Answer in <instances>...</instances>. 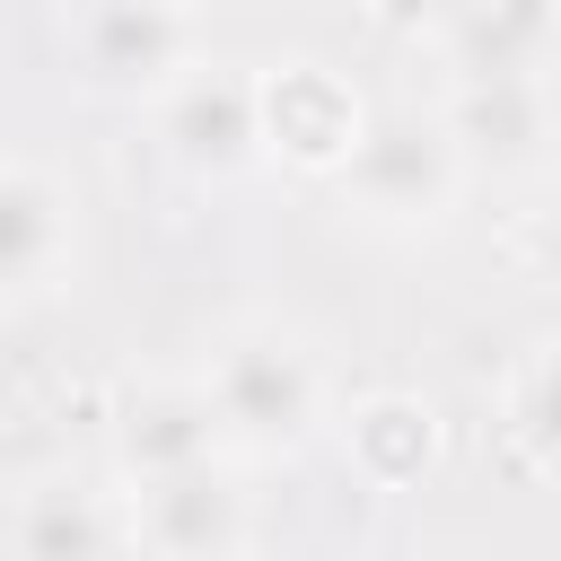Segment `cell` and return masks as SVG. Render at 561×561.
Masks as SVG:
<instances>
[{
  "instance_id": "cell-2",
  "label": "cell",
  "mask_w": 561,
  "mask_h": 561,
  "mask_svg": "<svg viewBox=\"0 0 561 561\" xmlns=\"http://www.w3.org/2000/svg\"><path fill=\"white\" fill-rule=\"evenodd\" d=\"M333 184H342L351 219H368L386 237H421L465 202L473 175H465V158L447 140L438 105H368V123H359L351 158L333 167Z\"/></svg>"
},
{
  "instance_id": "cell-8",
  "label": "cell",
  "mask_w": 561,
  "mask_h": 561,
  "mask_svg": "<svg viewBox=\"0 0 561 561\" xmlns=\"http://www.w3.org/2000/svg\"><path fill=\"white\" fill-rule=\"evenodd\" d=\"M79 272V193L44 158H0V307L53 298Z\"/></svg>"
},
{
  "instance_id": "cell-11",
  "label": "cell",
  "mask_w": 561,
  "mask_h": 561,
  "mask_svg": "<svg viewBox=\"0 0 561 561\" xmlns=\"http://www.w3.org/2000/svg\"><path fill=\"white\" fill-rule=\"evenodd\" d=\"M210 456H228V447H219L193 377H140V386L114 394V473L123 482L184 473V465H210Z\"/></svg>"
},
{
  "instance_id": "cell-13",
  "label": "cell",
  "mask_w": 561,
  "mask_h": 561,
  "mask_svg": "<svg viewBox=\"0 0 561 561\" xmlns=\"http://www.w3.org/2000/svg\"><path fill=\"white\" fill-rule=\"evenodd\" d=\"M500 430H508V447H517V465H526L535 482L561 465V421H552V333H535V342L517 351V368L500 377Z\"/></svg>"
},
{
  "instance_id": "cell-5",
  "label": "cell",
  "mask_w": 561,
  "mask_h": 561,
  "mask_svg": "<svg viewBox=\"0 0 561 561\" xmlns=\"http://www.w3.org/2000/svg\"><path fill=\"white\" fill-rule=\"evenodd\" d=\"M149 131L167 149V167H184L193 184H237L263 167V131H254V70L245 61H193L175 88L149 96Z\"/></svg>"
},
{
  "instance_id": "cell-3",
  "label": "cell",
  "mask_w": 561,
  "mask_h": 561,
  "mask_svg": "<svg viewBox=\"0 0 561 561\" xmlns=\"http://www.w3.org/2000/svg\"><path fill=\"white\" fill-rule=\"evenodd\" d=\"M61 53L88 96L149 105L202 61V35H193V9L175 0H61Z\"/></svg>"
},
{
  "instance_id": "cell-7",
  "label": "cell",
  "mask_w": 561,
  "mask_h": 561,
  "mask_svg": "<svg viewBox=\"0 0 561 561\" xmlns=\"http://www.w3.org/2000/svg\"><path fill=\"white\" fill-rule=\"evenodd\" d=\"M0 561H131L123 491L96 473H35L0 500Z\"/></svg>"
},
{
  "instance_id": "cell-4",
  "label": "cell",
  "mask_w": 561,
  "mask_h": 561,
  "mask_svg": "<svg viewBox=\"0 0 561 561\" xmlns=\"http://www.w3.org/2000/svg\"><path fill=\"white\" fill-rule=\"evenodd\" d=\"M123 526H131V552H149V561H245L254 491H245L237 456H210L184 473L123 482Z\"/></svg>"
},
{
  "instance_id": "cell-10",
  "label": "cell",
  "mask_w": 561,
  "mask_h": 561,
  "mask_svg": "<svg viewBox=\"0 0 561 561\" xmlns=\"http://www.w3.org/2000/svg\"><path fill=\"white\" fill-rule=\"evenodd\" d=\"M438 79L482 88V79H552L561 61V0H465L438 35Z\"/></svg>"
},
{
  "instance_id": "cell-14",
  "label": "cell",
  "mask_w": 561,
  "mask_h": 561,
  "mask_svg": "<svg viewBox=\"0 0 561 561\" xmlns=\"http://www.w3.org/2000/svg\"><path fill=\"white\" fill-rule=\"evenodd\" d=\"M377 9H394V18L412 26V35H438V26H447V18L465 9V0H377Z\"/></svg>"
},
{
  "instance_id": "cell-15",
  "label": "cell",
  "mask_w": 561,
  "mask_h": 561,
  "mask_svg": "<svg viewBox=\"0 0 561 561\" xmlns=\"http://www.w3.org/2000/svg\"><path fill=\"white\" fill-rule=\"evenodd\" d=\"M175 9H193V0H175Z\"/></svg>"
},
{
  "instance_id": "cell-16",
  "label": "cell",
  "mask_w": 561,
  "mask_h": 561,
  "mask_svg": "<svg viewBox=\"0 0 561 561\" xmlns=\"http://www.w3.org/2000/svg\"><path fill=\"white\" fill-rule=\"evenodd\" d=\"M368 9H377V0H368Z\"/></svg>"
},
{
  "instance_id": "cell-1",
  "label": "cell",
  "mask_w": 561,
  "mask_h": 561,
  "mask_svg": "<svg viewBox=\"0 0 561 561\" xmlns=\"http://www.w3.org/2000/svg\"><path fill=\"white\" fill-rule=\"evenodd\" d=\"M202 403H210V430L237 465H280L298 447L324 438L333 421V386H324V359L289 333V324H228L202 368H193Z\"/></svg>"
},
{
  "instance_id": "cell-9",
  "label": "cell",
  "mask_w": 561,
  "mask_h": 561,
  "mask_svg": "<svg viewBox=\"0 0 561 561\" xmlns=\"http://www.w3.org/2000/svg\"><path fill=\"white\" fill-rule=\"evenodd\" d=\"M438 123L465 158V175L526 184L552 167V79H482V88H438Z\"/></svg>"
},
{
  "instance_id": "cell-6",
  "label": "cell",
  "mask_w": 561,
  "mask_h": 561,
  "mask_svg": "<svg viewBox=\"0 0 561 561\" xmlns=\"http://www.w3.org/2000/svg\"><path fill=\"white\" fill-rule=\"evenodd\" d=\"M368 123V96L351 88V70L316 61V53H280L254 70V131H263V158L298 167V175H333L351 158Z\"/></svg>"
},
{
  "instance_id": "cell-12",
  "label": "cell",
  "mask_w": 561,
  "mask_h": 561,
  "mask_svg": "<svg viewBox=\"0 0 561 561\" xmlns=\"http://www.w3.org/2000/svg\"><path fill=\"white\" fill-rule=\"evenodd\" d=\"M333 438H342V465L368 491H412L438 465V412L421 394H403V386H377L351 412H333Z\"/></svg>"
}]
</instances>
